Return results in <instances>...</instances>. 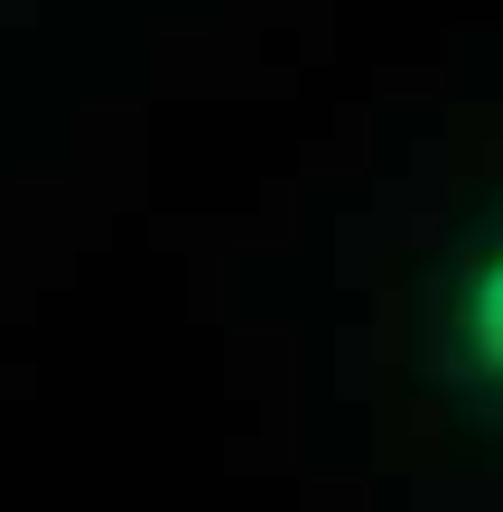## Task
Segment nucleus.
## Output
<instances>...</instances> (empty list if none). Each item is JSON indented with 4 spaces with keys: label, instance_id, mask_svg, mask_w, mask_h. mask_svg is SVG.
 Segmentation results:
<instances>
[{
    "label": "nucleus",
    "instance_id": "nucleus-1",
    "mask_svg": "<svg viewBox=\"0 0 503 512\" xmlns=\"http://www.w3.org/2000/svg\"><path fill=\"white\" fill-rule=\"evenodd\" d=\"M410 364H420L438 410H457L466 429L503 438V187L448 233V252L429 261Z\"/></svg>",
    "mask_w": 503,
    "mask_h": 512
}]
</instances>
